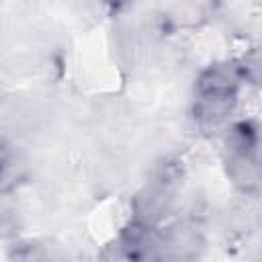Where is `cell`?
I'll list each match as a JSON object with an SVG mask.
<instances>
[{"label": "cell", "mask_w": 262, "mask_h": 262, "mask_svg": "<svg viewBox=\"0 0 262 262\" xmlns=\"http://www.w3.org/2000/svg\"><path fill=\"white\" fill-rule=\"evenodd\" d=\"M233 100L235 98H199L194 106V117L201 121V125L217 127L231 113Z\"/></svg>", "instance_id": "2"}, {"label": "cell", "mask_w": 262, "mask_h": 262, "mask_svg": "<svg viewBox=\"0 0 262 262\" xmlns=\"http://www.w3.org/2000/svg\"><path fill=\"white\" fill-rule=\"evenodd\" d=\"M12 262H59L57 256L39 242H18L10 252Z\"/></svg>", "instance_id": "3"}, {"label": "cell", "mask_w": 262, "mask_h": 262, "mask_svg": "<svg viewBox=\"0 0 262 262\" xmlns=\"http://www.w3.org/2000/svg\"><path fill=\"white\" fill-rule=\"evenodd\" d=\"M242 72L231 63H217L207 68L196 82L199 98H235Z\"/></svg>", "instance_id": "1"}]
</instances>
